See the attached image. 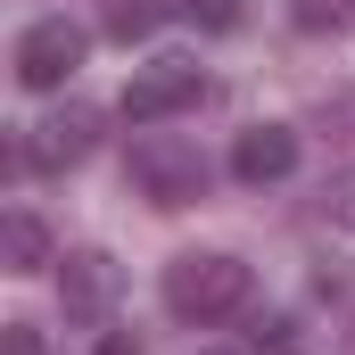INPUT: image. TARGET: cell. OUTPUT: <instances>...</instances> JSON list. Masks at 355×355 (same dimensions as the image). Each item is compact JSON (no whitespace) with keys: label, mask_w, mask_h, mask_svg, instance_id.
<instances>
[{"label":"cell","mask_w":355,"mask_h":355,"mask_svg":"<svg viewBox=\"0 0 355 355\" xmlns=\"http://www.w3.org/2000/svg\"><path fill=\"white\" fill-rule=\"evenodd\" d=\"M248 306V265L240 257H223V248H190L166 265V314L174 322H223V314H240Z\"/></svg>","instance_id":"1"},{"label":"cell","mask_w":355,"mask_h":355,"mask_svg":"<svg viewBox=\"0 0 355 355\" xmlns=\"http://www.w3.org/2000/svg\"><path fill=\"white\" fill-rule=\"evenodd\" d=\"M132 182H141L149 207H190V198H207V149H198L190 132L141 124V141H132Z\"/></svg>","instance_id":"2"},{"label":"cell","mask_w":355,"mask_h":355,"mask_svg":"<svg viewBox=\"0 0 355 355\" xmlns=\"http://www.w3.org/2000/svg\"><path fill=\"white\" fill-rule=\"evenodd\" d=\"M91 149H99V107H83V99L50 107V116L25 124V141H17V157H25L33 174H67V166H83Z\"/></svg>","instance_id":"3"},{"label":"cell","mask_w":355,"mask_h":355,"mask_svg":"<svg viewBox=\"0 0 355 355\" xmlns=\"http://www.w3.org/2000/svg\"><path fill=\"white\" fill-rule=\"evenodd\" d=\"M198 99H207L198 58H149V67L124 83V124H166L182 107H198Z\"/></svg>","instance_id":"4"},{"label":"cell","mask_w":355,"mask_h":355,"mask_svg":"<svg viewBox=\"0 0 355 355\" xmlns=\"http://www.w3.org/2000/svg\"><path fill=\"white\" fill-rule=\"evenodd\" d=\"M91 33L75 25V17H42V25H25L17 33V83L25 91H58L75 67H83Z\"/></svg>","instance_id":"5"},{"label":"cell","mask_w":355,"mask_h":355,"mask_svg":"<svg viewBox=\"0 0 355 355\" xmlns=\"http://www.w3.org/2000/svg\"><path fill=\"white\" fill-rule=\"evenodd\" d=\"M116 297H124V272H116L107 248H75V257H58V306H67V322L99 331V322L116 314Z\"/></svg>","instance_id":"6"},{"label":"cell","mask_w":355,"mask_h":355,"mask_svg":"<svg viewBox=\"0 0 355 355\" xmlns=\"http://www.w3.org/2000/svg\"><path fill=\"white\" fill-rule=\"evenodd\" d=\"M232 174L248 182V190L289 182V174H297V132H289V124H248V132L232 141Z\"/></svg>","instance_id":"7"},{"label":"cell","mask_w":355,"mask_h":355,"mask_svg":"<svg viewBox=\"0 0 355 355\" xmlns=\"http://www.w3.org/2000/svg\"><path fill=\"white\" fill-rule=\"evenodd\" d=\"M0 265L8 272H42L50 265V232H42L33 207H8V223H0Z\"/></svg>","instance_id":"8"},{"label":"cell","mask_w":355,"mask_h":355,"mask_svg":"<svg viewBox=\"0 0 355 355\" xmlns=\"http://www.w3.org/2000/svg\"><path fill=\"white\" fill-rule=\"evenodd\" d=\"M248 355H297V314H248Z\"/></svg>","instance_id":"9"},{"label":"cell","mask_w":355,"mask_h":355,"mask_svg":"<svg viewBox=\"0 0 355 355\" xmlns=\"http://www.w3.org/2000/svg\"><path fill=\"white\" fill-rule=\"evenodd\" d=\"M289 25H297V33H347L355 0H289Z\"/></svg>","instance_id":"10"},{"label":"cell","mask_w":355,"mask_h":355,"mask_svg":"<svg viewBox=\"0 0 355 355\" xmlns=\"http://www.w3.org/2000/svg\"><path fill=\"white\" fill-rule=\"evenodd\" d=\"M157 17H166V0H107V33L116 42H141Z\"/></svg>","instance_id":"11"},{"label":"cell","mask_w":355,"mask_h":355,"mask_svg":"<svg viewBox=\"0 0 355 355\" xmlns=\"http://www.w3.org/2000/svg\"><path fill=\"white\" fill-rule=\"evenodd\" d=\"M174 17H190V25H207V33H232L240 17H248V0H166Z\"/></svg>","instance_id":"12"},{"label":"cell","mask_w":355,"mask_h":355,"mask_svg":"<svg viewBox=\"0 0 355 355\" xmlns=\"http://www.w3.org/2000/svg\"><path fill=\"white\" fill-rule=\"evenodd\" d=\"M322 215H331L339 232H355V166H347V174H331V182H322Z\"/></svg>","instance_id":"13"},{"label":"cell","mask_w":355,"mask_h":355,"mask_svg":"<svg viewBox=\"0 0 355 355\" xmlns=\"http://www.w3.org/2000/svg\"><path fill=\"white\" fill-rule=\"evenodd\" d=\"M8 355H42V331L33 322H8Z\"/></svg>","instance_id":"14"},{"label":"cell","mask_w":355,"mask_h":355,"mask_svg":"<svg viewBox=\"0 0 355 355\" xmlns=\"http://www.w3.org/2000/svg\"><path fill=\"white\" fill-rule=\"evenodd\" d=\"M99 355H141V339H132V331H107V339H99Z\"/></svg>","instance_id":"15"},{"label":"cell","mask_w":355,"mask_h":355,"mask_svg":"<svg viewBox=\"0 0 355 355\" xmlns=\"http://www.w3.org/2000/svg\"><path fill=\"white\" fill-rule=\"evenodd\" d=\"M207 355H223V347H207Z\"/></svg>","instance_id":"16"}]
</instances>
